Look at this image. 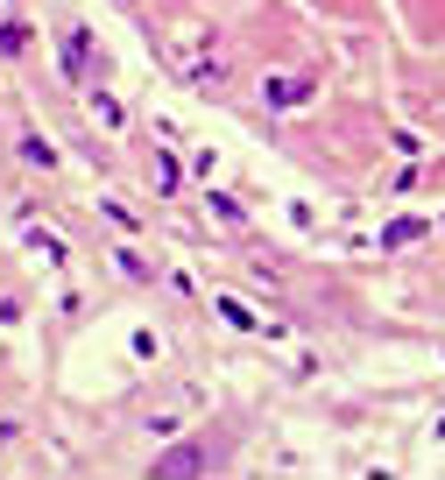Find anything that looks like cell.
Returning a JSON list of instances; mask_svg holds the SVG:
<instances>
[{
  "label": "cell",
  "instance_id": "3957f363",
  "mask_svg": "<svg viewBox=\"0 0 445 480\" xmlns=\"http://www.w3.org/2000/svg\"><path fill=\"white\" fill-rule=\"evenodd\" d=\"M311 93V78H276V85H268V106H290V99H304Z\"/></svg>",
  "mask_w": 445,
  "mask_h": 480
},
{
  "label": "cell",
  "instance_id": "277c9868",
  "mask_svg": "<svg viewBox=\"0 0 445 480\" xmlns=\"http://www.w3.org/2000/svg\"><path fill=\"white\" fill-rule=\"evenodd\" d=\"M21 156H29V163H43V170H50V163H57V149H50V142H36V134H29V142H21Z\"/></svg>",
  "mask_w": 445,
  "mask_h": 480
},
{
  "label": "cell",
  "instance_id": "7a4b0ae2",
  "mask_svg": "<svg viewBox=\"0 0 445 480\" xmlns=\"http://www.w3.org/2000/svg\"><path fill=\"white\" fill-rule=\"evenodd\" d=\"M198 467H205V452H198V445H177L170 460H156V474H198Z\"/></svg>",
  "mask_w": 445,
  "mask_h": 480
},
{
  "label": "cell",
  "instance_id": "6da1fadb",
  "mask_svg": "<svg viewBox=\"0 0 445 480\" xmlns=\"http://www.w3.org/2000/svg\"><path fill=\"white\" fill-rule=\"evenodd\" d=\"M86 64H92L86 28H64V71H71V78H86Z\"/></svg>",
  "mask_w": 445,
  "mask_h": 480
},
{
  "label": "cell",
  "instance_id": "5b68a950",
  "mask_svg": "<svg viewBox=\"0 0 445 480\" xmlns=\"http://www.w3.org/2000/svg\"><path fill=\"white\" fill-rule=\"evenodd\" d=\"M417 233H424V226H417V219H396V226H389V233H382V240H389V248H403V240H417Z\"/></svg>",
  "mask_w": 445,
  "mask_h": 480
}]
</instances>
